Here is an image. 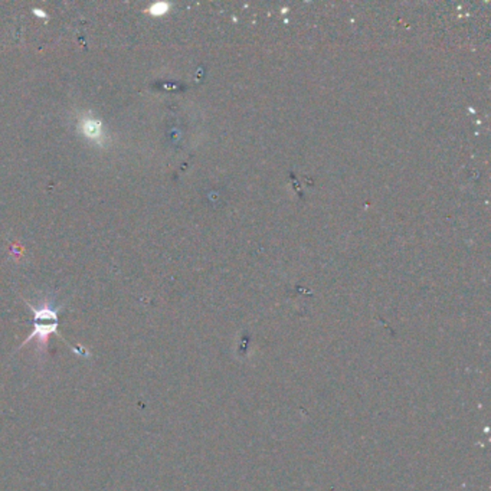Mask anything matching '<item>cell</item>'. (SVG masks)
Segmentation results:
<instances>
[{
    "label": "cell",
    "mask_w": 491,
    "mask_h": 491,
    "mask_svg": "<svg viewBox=\"0 0 491 491\" xmlns=\"http://www.w3.org/2000/svg\"><path fill=\"white\" fill-rule=\"evenodd\" d=\"M165 10H166V5H163V3H156L150 8V13H153V14H162V13H165Z\"/></svg>",
    "instance_id": "3957f363"
},
{
    "label": "cell",
    "mask_w": 491,
    "mask_h": 491,
    "mask_svg": "<svg viewBox=\"0 0 491 491\" xmlns=\"http://www.w3.org/2000/svg\"><path fill=\"white\" fill-rule=\"evenodd\" d=\"M26 304L29 306V309H31V311L34 314V330H32V333L26 337V340L22 342L18 350L23 349L25 346L31 342H36L39 360H43L45 359V355L48 353L49 337L52 335H55L58 339L62 340L68 346L74 355H77L80 357H91V353L85 348H80V346L71 344L60 333V311L62 310V306H56L53 297L47 296L39 302L38 306H34L27 301H26Z\"/></svg>",
    "instance_id": "6da1fadb"
},
{
    "label": "cell",
    "mask_w": 491,
    "mask_h": 491,
    "mask_svg": "<svg viewBox=\"0 0 491 491\" xmlns=\"http://www.w3.org/2000/svg\"><path fill=\"white\" fill-rule=\"evenodd\" d=\"M80 133L86 139L93 141L94 144H104L106 143V130L103 123L93 115H82L78 121Z\"/></svg>",
    "instance_id": "7a4b0ae2"
},
{
    "label": "cell",
    "mask_w": 491,
    "mask_h": 491,
    "mask_svg": "<svg viewBox=\"0 0 491 491\" xmlns=\"http://www.w3.org/2000/svg\"><path fill=\"white\" fill-rule=\"evenodd\" d=\"M35 14H38V16H47L45 13H42V10H35Z\"/></svg>",
    "instance_id": "277c9868"
}]
</instances>
